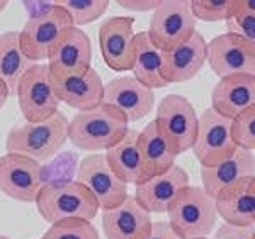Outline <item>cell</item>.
I'll return each instance as SVG.
<instances>
[{
    "label": "cell",
    "mask_w": 255,
    "mask_h": 239,
    "mask_svg": "<svg viewBox=\"0 0 255 239\" xmlns=\"http://www.w3.org/2000/svg\"><path fill=\"white\" fill-rule=\"evenodd\" d=\"M206 39L196 31L187 41L163 53V78L167 83H182L194 78L206 63Z\"/></svg>",
    "instance_id": "obj_19"
},
{
    "label": "cell",
    "mask_w": 255,
    "mask_h": 239,
    "mask_svg": "<svg viewBox=\"0 0 255 239\" xmlns=\"http://www.w3.org/2000/svg\"><path fill=\"white\" fill-rule=\"evenodd\" d=\"M31 65V61L20 51L17 31L0 34V80L7 85L9 92H15L19 78Z\"/></svg>",
    "instance_id": "obj_26"
},
{
    "label": "cell",
    "mask_w": 255,
    "mask_h": 239,
    "mask_svg": "<svg viewBox=\"0 0 255 239\" xmlns=\"http://www.w3.org/2000/svg\"><path fill=\"white\" fill-rule=\"evenodd\" d=\"M226 34L237 36L255 44V2L254 0H237L235 12L225 20Z\"/></svg>",
    "instance_id": "obj_28"
},
{
    "label": "cell",
    "mask_w": 255,
    "mask_h": 239,
    "mask_svg": "<svg viewBox=\"0 0 255 239\" xmlns=\"http://www.w3.org/2000/svg\"><path fill=\"white\" fill-rule=\"evenodd\" d=\"M9 95H10V92H9V88H7V85L3 83L2 80H0V109L5 105V102H7V98H9Z\"/></svg>",
    "instance_id": "obj_37"
},
{
    "label": "cell",
    "mask_w": 255,
    "mask_h": 239,
    "mask_svg": "<svg viewBox=\"0 0 255 239\" xmlns=\"http://www.w3.org/2000/svg\"><path fill=\"white\" fill-rule=\"evenodd\" d=\"M75 182L84 185L92 193L99 204V209L102 211L118 207L129 195L128 185L114 175L102 153H94L80 159L77 164Z\"/></svg>",
    "instance_id": "obj_8"
},
{
    "label": "cell",
    "mask_w": 255,
    "mask_h": 239,
    "mask_svg": "<svg viewBox=\"0 0 255 239\" xmlns=\"http://www.w3.org/2000/svg\"><path fill=\"white\" fill-rule=\"evenodd\" d=\"M196 239H213V238H196Z\"/></svg>",
    "instance_id": "obj_40"
},
{
    "label": "cell",
    "mask_w": 255,
    "mask_h": 239,
    "mask_svg": "<svg viewBox=\"0 0 255 239\" xmlns=\"http://www.w3.org/2000/svg\"><path fill=\"white\" fill-rule=\"evenodd\" d=\"M39 216L49 226L67 219H96L99 204L84 185L72 180L61 183H44L36 197Z\"/></svg>",
    "instance_id": "obj_3"
},
{
    "label": "cell",
    "mask_w": 255,
    "mask_h": 239,
    "mask_svg": "<svg viewBox=\"0 0 255 239\" xmlns=\"http://www.w3.org/2000/svg\"><path fill=\"white\" fill-rule=\"evenodd\" d=\"M22 7L27 12V19H36L55 9V2H22Z\"/></svg>",
    "instance_id": "obj_35"
},
{
    "label": "cell",
    "mask_w": 255,
    "mask_h": 239,
    "mask_svg": "<svg viewBox=\"0 0 255 239\" xmlns=\"http://www.w3.org/2000/svg\"><path fill=\"white\" fill-rule=\"evenodd\" d=\"M49 81L58 102L73 107L79 112L92 110L102 104L104 83L94 68L82 73H65V75L49 73Z\"/></svg>",
    "instance_id": "obj_14"
},
{
    "label": "cell",
    "mask_w": 255,
    "mask_h": 239,
    "mask_svg": "<svg viewBox=\"0 0 255 239\" xmlns=\"http://www.w3.org/2000/svg\"><path fill=\"white\" fill-rule=\"evenodd\" d=\"M67 27H72V20L55 2V9L46 15L26 20L22 31H19L20 51L31 63H43L48 60V53L55 41Z\"/></svg>",
    "instance_id": "obj_10"
},
{
    "label": "cell",
    "mask_w": 255,
    "mask_h": 239,
    "mask_svg": "<svg viewBox=\"0 0 255 239\" xmlns=\"http://www.w3.org/2000/svg\"><path fill=\"white\" fill-rule=\"evenodd\" d=\"M134 17L116 15L99 27V44L106 67L113 72H129L134 53Z\"/></svg>",
    "instance_id": "obj_12"
},
{
    "label": "cell",
    "mask_w": 255,
    "mask_h": 239,
    "mask_svg": "<svg viewBox=\"0 0 255 239\" xmlns=\"http://www.w3.org/2000/svg\"><path fill=\"white\" fill-rule=\"evenodd\" d=\"M92 68V44L80 27H67L48 53V72L55 75L82 73Z\"/></svg>",
    "instance_id": "obj_15"
},
{
    "label": "cell",
    "mask_w": 255,
    "mask_h": 239,
    "mask_svg": "<svg viewBox=\"0 0 255 239\" xmlns=\"http://www.w3.org/2000/svg\"><path fill=\"white\" fill-rule=\"evenodd\" d=\"M168 226L179 239L208 238L216 226L215 199L201 187H186L168 205Z\"/></svg>",
    "instance_id": "obj_4"
},
{
    "label": "cell",
    "mask_w": 255,
    "mask_h": 239,
    "mask_svg": "<svg viewBox=\"0 0 255 239\" xmlns=\"http://www.w3.org/2000/svg\"><path fill=\"white\" fill-rule=\"evenodd\" d=\"M68 141V119L55 112L43 122H24L7 134V155H19L38 163L55 158Z\"/></svg>",
    "instance_id": "obj_2"
},
{
    "label": "cell",
    "mask_w": 255,
    "mask_h": 239,
    "mask_svg": "<svg viewBox=\"0 0 255 239\" xmlns=\"http://www.w3.org/2000/svg\"><path fill=\"white\" fill-rule=\"evenodd\" d=\"M192 153L201 168H209L230 158L238 148L232 139V121L221 117L209 107L199 117Z\"/></svg>",
    "instance_id": "obj_9"
},
{
    "label": "cell",
    "mask_w": 255,
    "mask_h": 239,
    "mask_svg": "<svg viewBox=\"0 0 255 239\" xmlns=\"http://www.w3.org/2000/svg\"><path fill=\"white\" fill-rule=\"evenodd\" d=\"M206 61L220 78L255 75V44L232 34H221L206 44Z\"/></svg>",
    "instance_id": "obj_11"
},
{
    "label": "cell",
    "mask_w": 255,
    "mask_h": 239,
    "mask_svg": "<svg viewBox=\"0 0 255 239\" xmlns=\"http://www.w3.org/2000/svg\"><path fill=\"white\" fill-rule=\"evenodd\" d=\"M232 139L238 150L254 151L255 148V107L232 119Z\"/></svg>",
    "instance_id": "obj_32"
},
{
    "label": "cell",
    "mask_w": 255,
    "mask_h": 239,
    "mask_svg": "<svg viewBox=\"0 0 255 239\" xmlns=\"http://www.w3.org/2000/svg\"><path fill=\"white\" fill-rule=\"evenodd\" d=\"M138 151L148 180L170 170L175 164L177 155L168 141L158 133L153 121H150L138 133Z\"/></svg>",
    "instance_id": "obj_24"
},
{
    "label": "cell",
    "mask_w": 255,
    "mask_h": 239,
    "mask_svg": "<svg viewBox=\"0 0 255 239\" xmlns=\"http://www.w3.org/2000/svg\"><path fill=\"white\" fill-rule=\"evenodd\" d=\"M43 187L41 163L26 156H0V192L19 202H34Z\"/></svg>",
    "instance_id": "obj_13"
},
{
    "label": "cell",
    "mask_w": 255,
    "mask_h": 239,
    "mask_svg": "<svg viewBox=\"0 0 255 239\" xmlns=\"http://www.w3.org/2000/svg\"><path fill=\"white\" fill-rule=\"evenodd\" d=\"M254 228H237V226L221 224L216 229V234L213 239H255Z\"/></svg>",
    "instance_id": "obj_33"
},
{
    "label": "cell",
    "mask_w": 255,
    "mask_h": 239,
    "mask_svg": "<svg viewBox=\"0 0 255 239\" xmlns=\"http://www.w3.org/2000/svg\"><path fill=\"white\" fill-rule=\"evenodd\" d=\"M79 158L75 153L67 151V153H58L53 158V163L41 166V176L44 183H61V182H72L73 173L77 171Z\"/></svg>",
    "instance_id": "obj_30"
},
{
    "label": "cell",
    "mask_w": 255,
    "mask_h": 239,
    "mask_svg": "<svg viewBox=\"0 0 255 239\" xmlns=\"http://www.w3.org/2000/svg\"><path fill=\"white\" fill-rule=\"evenodd\" d=\"M119 5L125 7L128 10L148 12V10H157L162 5V2L160 0H121Z\"/></svg>",
    "instance_id": "obj_34"
},
{
    "label": "cell",
    "mask_w": 255,
    "mask_h": 239,
    "mask_svg": "<svg viewBox=\"0 0 255 239\" xmlns=\"http://www.w3.org/2000/svg\"><path fill=\"white\" fill-rule=\"evenodd\" d=\"M237 0H194L191 2V12L196 20L218 22L226 20L235 12Z\"/></svg>",
    "instance_id": "obj_31"
},
{
    "label": "cell",
    "mask_w": 255,
    "mask_h": 239,
    "mask_svg": "<svg viewBox=\"0 0 255 239\" xmlns=\"http://www.w3.org/2000/svg\"><path fill=\"white\" fill-rule=\"evenodd\" d=\"M0 239H10V238H7V236H3V234H0Z\"/></svg>",
    "instance_id": "obj_39"
},
{
    "label": "cell",
    "mask_w": 255,
    "mask_h": 239,
    "mask_svg": "<svg viewBox=\"0 0 255 239\" xmlns=\"http://www.w3.org/2000/svg\"><path fill=\"white\" fill-rule=\"evenodd\" d=\"M146 239H179V238L175 236V233L172 231L167 221H157L151 224L150 234L146 236Z\"/></svg>",
    "instance_id": "obj_36"
},
{
    "label": "cell",
    "mask_w": 255,
    "mask_h": 239,
    "mask_svg": "<svg viewBox=\"0 0 255 239\" xmlns=\"http://www.w3.org/2000/svg\"><path fill=\"white\" fill-rule=\"evenodd\" d=\"M255 176V156L254 151L237 150L225 161L209 168H201V180H203V190L211 199L225 188L232 187L245 178Z\"/></svg>",
    "instance_id": "obj_22"
},
{
    "label": "cell",
    "mask_w": 255,
    "mask_h": 239,
    "mask_svg": "<svg viewBox=\"0 0 255 239\" xmlns=\"http://www.w3.org/2000/svg\"><path fill=\"white\" fill-rule=\"evenodd\" d=\"M186 187H189V175L182 166L174 164L168 171L136 185L133 199L148 214H163Z\"/></svg>",
    "instance_id": "obj_17"
},
{
    "label": "cell",
    "mask_w": 255,
    "mask_h": 239,
    "mask_svg": "<svg viewBox=\"0 0 255 239\" xmlns=\"http://www.w3.org/2000/svg\"><path fill=\"white\" fill-rule=\"evenodd\" d=\"M7 3H9V2H5V0H0V12H3V9L7 7Z\"/></svg>",
    "instance_id": "obj_38"
},
{
    "label": "cell",
    "mask_w": 255,
    "mask_h": 239,
    "mask_svg": "<svg viewBox=\"0 0 255 239\" xmlns=\"http://www.w3.org/2000/svg\"><path fill=\"white\" fill-rule=\"evenodd\" d=\"M255 107V75H233L220 78L211 92V109L225 119Z\"/></svg>",
    "instance_id": "obj_20"
},
{
    "label": "cell",
    "mask_w": 255,
    "mask_h": 239,
    "mask_svg": "<svg viewBox=\"0 0 255 239\" xmlns=\"http://www.w3.org/2000/svg\"><path fill=\"white\" fill-rule=\"evenodd\" d=\"M216 214L225 224L254 228L255 224V176L245 178L221 190L215 197Z\"/></svg>",
    "instance_id": "obj_21"
},
{
    "label": "cell",
    "mask_w": 255,
    "mask_h": 239,
    "mask_svg": "<svg viewBox=\"0 0 255 239\" xmlns=\"http://www.w3.org/2000/svg\"><path fill=\"white\" fill-rule=\"evenodd\" d=\"M68 14L73 27H82L101 19L108 12V0H60L56 2Z\"/></svg>",
    "instance_id": "obj_27"
},
{
    "label": "cell",
    "mask_w": 255,
    "mask_h": 239,
    "mask_svg": "<svg viewBox=\"0 0 255 239\" xmlns=\"http://www.w3.org/2000/svg\"><path fill=\"white\" fill-rule=\"evenodd\" d=\"M128 129L129 122L125 115L114 107L101 104L92 110L77 112L68 121V141L94 155L116 146Z\"/></svg>",
    "instance_id": "obj_1"
},
{
    "label": "cell",
    "mask_w": 255,
    "mask_h": 239,
    "mask_svg": "<svg viewBox=\"0 0 255 239\" xmlns=\"http://www.w3.org/2000/svg\"><path fill=\"white\" fill-rule=\"evenodd\" d=\"M102 104L118 109L128 119V122H136L153 110L155 93L131 75H125L104 83Z\"/></svg>",
    "instance_id": "obj_16"
},
{
    "label": "cell",
    "mask_w": 255,
    "mask_h": 239,
    "mask_svg": "<svg viewBox=\"0 0 255 239\" xmlns=\"http://www.w3.org/2000/svg\"><path fill=\"white\" fill-rule=\"evenodd\" d=\"M151 216L128 195L121 205L102 211V231L108 239H146L151 229Z\"/></svg>",
    "instance_id": "obj_18"
},
{
    "label": "cell",
    "mask_w": 255,
    "mask_h": 239,
    "mask_svg": "<svg viewBox=\"0 0 255 239\" xmlns=\"http://www.w3.org/2000/svg\"><path fill=\"white\" fill-rule=\"evenodd\" d=\"M138 133L129 127L125 138L104 155L109 168L125 185H141L148 180L138 151Z\"/></svg>",
    "instance_id": "obj_23"
},
{
    "label": "cell",
    "mask_w": 255,
    "mask_h": 239,
    "mask_svg": "<svg viewBox=\"0 0 255 239\" xmlns=\"http://www.w3.org/2000/svg\"><path fill=\"white\" fill-rule=\"evenodd\" d=\"M15 93L26 122H43L60 110V102L53 92L46 63L31 65L19 78Z\"/></svg>",
    "instance_id": "obj_6"
},
{
    "label": "cell",
    "mask_w": 255,
    "mask_h": 239,
    "mask_svg": "<svg viewBox=\"0 0 255 239\" xmlns=\"http://www.w3.org/2000/svg\"><path fill=\"white\" fill-rule=\"evenodd\" d=\"M196 24L191 2H162V5L153 10L146 34L155 48L167 53L191 38L196 32Z\"/></svg>",
    "instance_id": "obj_7"
},
{
    "label": "cell",
    "mask_w": 255,
    "mask_h": 239,
    "mask_svg": "<svg viewBox=\"0 0 255 239\" xmlns=\"http://www.w3.org/2000/svg\"><path fill=\"white\" fill-rule=\"evenodd\" d=\"M41 239H101L96 226L90 221L67 219L49 226Z\"/></svg>",
    "instance_id": "obj_29"
},
{
    "label": "cell",
    "mask_w": 255,
    "mask_h": 239,
    "mask_svg": "<svg viewBox=\"0 0 255 239\" xmlns=\"http://www.w3.org/2000/svg\"><path fill=\"white\" fill-rule=\"evenodd\" d=\"M153 122L177 156L192 148L199 117L189 98L179 93L165 95L157 107V117L153 119Z\"/></svg>",
    "instance_id": "obj_5"
},
{
    "label": "cell",
    "mask_w": 255,
    "mask_h": 239,
    "mask_svg": "<svg viewBox=\"0 0 255 239\" xmlns=\"http://www.w3.org/2000/svg\"><path fill=\"white\" fill-rule=\"evenodd\" d=\"M134 80L143 86L153 90L167 86V80L163 78V51H160L148 39L146 31L138 32L134 36V53L133 67H131Z\"/></svg>",
    "instance_id": "obj_25"
}]
</instances>
